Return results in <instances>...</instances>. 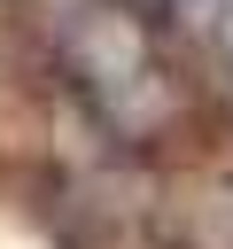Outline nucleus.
Listing matches in <instances>:
<instances>
[{
  "label": "nucleus",
  "mask_w": 233,
  "mask_h": 249,
  "mask_svg": "<svg viewBox=\"0 0 233 249\" xmlns=\"http://www.w3.org/2000/svg\"><path fill=\"white\" fill-rule=\"evenodd\" d=\"M62 62H70L85 109L124 140H148L155 124L179 117V78H171L155 16L140 0H78L62 23Z\"/></svg>",
  "instance_id": "1"
},
{
  "label": "nucleus",
  "mask_w": 233,
  "mask_h": 249,
  "mask_svg": "<svg viewBox=\"0 0 233 249\" xmlns=\"http://www.w3.org/2000/svg\"><path fill=\"white\" fill-rule=\"evenodd\" d=\"M155 8H194V16H217L225 0H155Z\"/></svg>",
  "instance_id": "2"
},
{
  "label": "nucleus",
  "mask_w": 233,
  "mask_h": 249,
  "mask_svg": "<svg viewBox=\"0 0 233 249\" xmlns=\"http://www.w3.org/2000/svg\"><path fill=\"white\" fill-rule=\"evenodd\" d=\"M217 39H225V62H233V0L217 8Z\"/></svg>",
  "instance_id": "3"
}]
</instances>
